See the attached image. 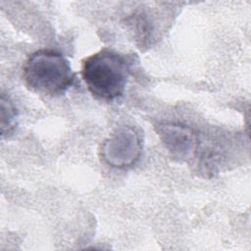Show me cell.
Here are the masks:
<instances>
[{"instance_id":"277c9868","label":"cell","mask_w":251,"mask_h":251,"mask_svg":"<svg viewBox=\"0 0 251 251\" xmlns=\"http://www.w3.org/2000/svg\"><path fill=\"white\" fill-rule=\"evenodd\" d=\"M156 133L171 155L179 161L194 159L204 160L201 151V138L190 126L179 123H160L155 127Z\"/></svg>"},{"instance_id":"7a4b0ae2","label":"cell","mask_w":251,"mask_h":251,"mask_svg":"<svg viewBox=\"0 0 251 251\" xmlns=\"http://www.w3.org/2000/svg\"><path fill=\"white\" fill-rule=\"evenodd\" d=\"M23 77L33 91L58 96L74 84L75 74L63 54L51 49H40L26 59L23 68Z\"/></svg>"},{"instance_id":"3957f363","label":"cell","mask_w":251,"mask_h":251,"mask_svg":"<svg viewBox=\"0 0 251 251\" xmlns=\"http://www.w3.org/2000/svg\"><path fill=\"white\" fill-rule=\"evenodd\" d=\"M142 152L140 133L132 126L116 128L101 145L102 160L110 167L124 170L137 163Z\"/></svg>"},{"instance_id":"5b68a950","label":"cell","mask_w":251,"mask_h":251,"mask_svg":"<svg viewBox=\"0 0 251 251\" xmlns=\"http://www.w3.org/2000/svg\"><path fill=\"white\" fill-rule=\"evenodd\" d=\"M18 112L13 102L4 94L1 95V134L11 135L17 126Z\"/></svg>"},{"instance_id":"6da1fadb","label":"cell","mask_w":251,"mask_h":251,"mask_svg":"<svg viewBox=\"0 0 251 251\" xmlns=\"http://www.w3.org/2000/svg\"><path fill=\"white\" fill-rule=\"evenodd\" d=\"M130 64L118 52L103 49L82 61L81 76L89 92L104 101L121 98L126 90Z\"/></svg>"}]
</instances>
